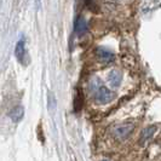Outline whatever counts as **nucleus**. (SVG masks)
<instances>
[{"mask_svg":"<svg viewBox=\"0 0 161 161\" xmlns=\"http://www.w3.org/2000/svg\"><path fill=\"white\" fill-rule=\"evenodd\" d=\"M55 107H56V99H55V96H53V93H48V108L51 109H55Z\"/></svg>","mask_w":161,"mask_h":161,"instance_id":"9d476101","label":"nucleus"},{"mask_svg":"<svg viewBox=\"0 0 161 161\" xmlns=\"http://www.w3.org/2000/svg\"><path fill=\"white\" fill-rule=\"evenodd\" d=\"M121 73L118 72V70H112L108 75V80H109V84L113 86V87H119L121 84Z\"/></svg>","mask_w":161,"mask_h":161,"instance_id":"423d86ee","label":"nucleus"},{"mask_svg":"<svg viewBox=\"0 0 161 161\" xmlns=\"http://www.w3.org/2000/svg\"><path fill=\"white\" fill-rule=\"evenodd\" d=\"M87 29H89V25H87L86 19L84 17H79L76 19V22H75V33L81 36V35H84L85 33L87 32Z\"/></svg>","mask_w":161,"mask_h":161,"instance_id":"39448f33","label":"nucleus"},{"mask_svg":"<svg viewBox=\"0 0 161 161\" xmlns=\"http://www.w3.org/2000/svg\"><path fill=\"white\" fill-rule=\"evenodd\" d=\"M133 130H135V125L132 122H124L114 127L113 135L118 141H124L133 132Z\"/></svg>","mask_w":161,"mask_h":161,"instance_id":"f03ea898","label":"nucleus"},{"mask_svg":"<svg viewBox=\"0 0 161 161\" xmlns=\"http://www.w3.org/2000/svg\"><path fill=\"white\" fill-rule=\"evenodd\" d=\"M96 56L98 58V61L104 63V64H109L110 62H113L114 58H115L113 51H110L109 48L107 47H97Z\"/></svg>","mask_w":161,"mask_h":161,"instance_id":"7ed1b4c3","label":"nucleus"},{"mask_svg":"<svg viewBox=\"0 0 161 161\" xmlns=\"http://www.w3.org/2000/svg\"><path fill=\"white\" fill-rule=\"evenodd\" d=\"M155 131V127H150V129H147L143 132V135H142V143H144L147 142L149 138L153 136V132Z\"/></svg>","mask_w":161,"mask_h":161,"instance_id":"1a4fd4ad","label":"nucleus"},{"mask_svg":"<svg viewBox=\"0 0 161 161\" xmlns=\"http://www.w3.org/2000/svg\"><path fill=\"white\" fill-rule=\"evenodd\" d=\"M15 55H16L17 61H18L19 63L24 64V58H25V46H24L23 39L17 42L16 50H15Z\"/></svg>","mask_w":161,"mask_h":161,"instance_id":"20e7f679","label":"nucleus"},{"mask_svg":"<svg viewBox=\"0 0 161 161\" xmlns=\"http://www.w3.org/2000/svg\"><path fill=\"white\" fill-rule=\"evenodd\" d=\"M91 91L93 95V99L98 104H107L114 99V93L105 87L102 81L98 79H93L91 82Z\"/></svg>","mask_w":161,"mask_h":161,"instance_id":"f257e3e1","label":"nucleus"},{"mask_svg":"<svg viewBox=\"0 0 161 161\" xmlns=\"http://www.w3.org/2000/svg\"><path fill=\"white\" fill-rule=\"evenodd\" d=\"M82 93H80V91L76 93V96H75V110L76 112H79L81 108H82V96H81Z\"/></svg>","mask_w":161,"mask_h":161,"instance_id":"6e6552de","label":"nucleus"},{"mask_svg":"<svg viewBox=\"0 0 161 161\" xmlns=\"http://www.w3.org/2000/svg\"><path fill=\"white\" fill-rule=\"evenodd\" d=\"M23 114H24L23 107H21V105H16V107L10 112V118L12 119V121L18 122L19 120H22Z\"/></svg>","mask_w":161,"mask_h":161,"instance_id":"0eeeda50","label":"nucleus"}]
</instances>
